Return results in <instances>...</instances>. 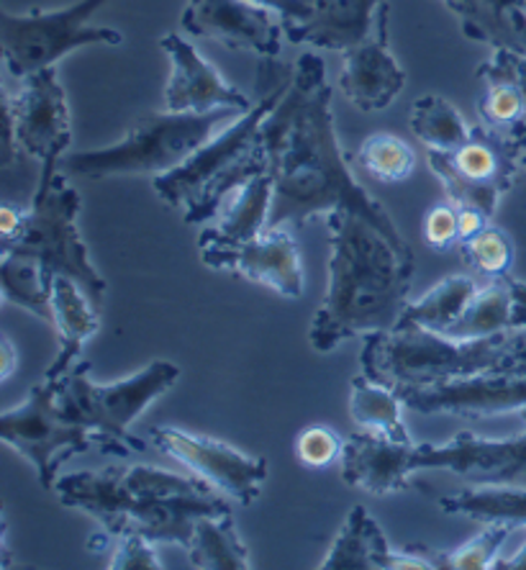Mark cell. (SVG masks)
I'll list each match as a JSON object with an SVG mask.
<instances>
[{"instance_id": "b9f144b4", "label": "cell", "mask_w": 526, "mask_h": 570, "mask_svg": "<svg viewBox=\"0 0 526 570\" xmlns=\"http://www.w3.org/2000/svg\"><path fill=\"white\" fill-rule=\"evenodd\" d=\"M252 3L278 11L282 16V27L304 19V6H300V0H252Z\"/></svg>"}, {"instance_id": "f6af8a7d", "label": "cell", "mask_w": 526, "mask_h": 570, "mask_svg": "<svg viewBox=\"0 0 526 570\" xmlns=\"http://www.w3.org/2000/svg\"><path fill=\"white\" fill-rule=\"evenodd\" d=\"M508 139H512V145H514L516 149H519V155H522L524 149H526V119L519 124V127H516V129L512 131V137H508Z\"/></svg>"}, {"instance_id": "bcb514c9", "label": "cell", "mask_w": 526, "mask_h": 570, "mask_svg": "<svg viewBox=\"0 0 526 570\" xmlns=\"http://www.w3.org/2000/svg\"><path fill=\"white\" fill-rule=\"evenodd\" d=\"M463 3H467V0H445V6H447V8H449V11H453V13H455V11H457V8H460Z\"/></svg>"}, {"instance_id": "484cf974", "label": "cell", "mask_w": 526, "mask_h": 570, "mask_svg": "<svg viewBox=\"0 0 526 570\" xmlns=\"http://www.w3.org/2000/svg\"><path fill=\"white\" fill-rule=\"evenodd\" d=\"M272 208V175L262 173L245 183L224 204L214 226L200 232L198 242H247L267 232Z\"/></svg>"}, {"instance_id": "60d3db41", "label": "cell", "mask_w": 526, "mask_h": 570, "mask_svg": "<svg viewBox=\"0 0 526 570\" xmlns=\"http://www.w3.org/2000/svg\"><path fill=\"white\" fill-rule=\"evenodd\" d=\"M457 219H460V242L473 239L475 234H480L486 226L490 224V216L486 212H480V208H473V206H457Z\"/></svg>"}, {"instance_id": "ab89813d", "label": "cell", "mask_w": 526, "mask_h": 570, "mask_svg": "<svg viewBox=\"0 0 526 570\" xmlns=\"http://www.w3.org/2000/svg\"><path fill=\"white\" fill-rule=\"evenodd\" d=\"M29 208H19L13 204L0 206V247L13 245L21 237L23 224H27Z\"/></svg>"}, {"instance_id": "cb8c5ba5", "label": "cell", "mask_w": 526, "mask_h": 570, "mask_svg": "<svg viewBox=\"0 0 526 570\" xmlns=\"http://www.w3.org/2000/svg\"><path fill=\"white\" fill-rule=\"evenodd\" d=\"M52 312H54V332L60 337V350L52 365L47 367V379H62L70 367L78 363L82 345L93 337L100 326L98 308L90 304L86 291L72 278H54L52 285Z\"/></svg>"}, {"instance_id": "30bf717a", "label": "cell", "mask_w": 526, "mask_h": 570, "mask_svg": "<svg viewBox=\"0 0 526 570\" xmlns=\"http://www.w3.org/2000/svg\"><path fill=\"white\" fill-rule=\"evenodd\" d=\"M64 379V375H62ZM62 379L33 385L23 404L0 416V440L29 460L44 491H54L57 471L75 452H86L96 442L88 426L72 422L60 406Z\"/></svg>"}, {"instance_id": "44dd1931", "label": "cell", "mask_w": 526, "mask_h": 570, "mask_svg": "<svg viewBox=\"0 0 526 570\" xmlns=\"http://www.w3.org/2000/svg\"><path fill=\"white\" fill-rule=\"evenodd\" d=\"M383 3L386 0H300L304 19L288 23V39L347 52L370 37Z\"/></svg>"}, {"instance_id": "c3c4849f", "label": "cell", "mask_w": 526, "mask_h": 570, "mask_svg": "<svg viewBox=\"0 0 526 570\" xmlns=\"http://www.w3.org/2000/svg\"><path fill=\"white\" fill-rule=\"evenodd\" d=\"M519 6H522V11L526 13V0H519Z\"/></svg>"}, {"instance_id": "f35d334b", "label": "cell", "mask_w": 526, "mask_h": 570, "mask_svg": "<svg viewBox=\"0 0 526 570\" xmlns=\"http://www.w3.org/2000/svg\"><path fill=\"white\" fill-rule=\"evenodd\" d=\"M111 570H162L155 552V542L147 540L145 534H123L119 538V548H116L111 563Z\"/></svg>"}, {"instance_id": "8d00e7d4", "label": "cell", "mask_w": 526, "mask_h": 570, "mask_svg": "<svg viewBox=\"0 0 526 570\" xmlns=\"http://www.w3.org/2000/svg\"><path fill=\"white\" fill-rule=\"evenodd\" d=\"M341 450H345V442L329 426H308L298 434L296 440V455L304 465L308 468H327L334 460L341 458Z\"/></svg>"}, {"instance_id": "ba28073f", "label": "cell", "mask_w": 526, "mask_h": 570, "mask_svg": "<svg viewBox=\"0 0 526 570\" xmlns=\"http://www.w3.org/2000/svg\"><path fill=\"white\" fill-rule=\"evenodd\" d=\"M80 206V193L67 183L62 170L52 178H39L21 237L13 245L3 247V253L37 259L44 278L52 285L60 275L72 278L86 291L90 304L100 312L106 296V281L96 271V265L90 263L86 242H82L78 226H75Z\"/></svg>"}, {"instance_id": "74e56055", "label": "cell", "mask_w": 526, "mask_h": 570, "mask_svg": "<svg viewBox=\"0 0 526 570\" xmlns=\"http://www.w3.org/2000/svg\"><path fill=\"white\" fill-rule=\"evenodd\" d=\"M457 206L453 200L434 206L424 216V242L427 247L445 253L453 245H460V219H457Z\"/></svg>"}, {"instance_id": "83f0119b", "label": "cell", "mask_w": 526, "mask_h": 570, "mask_svg": "<svg viewBox=\"0 0 526 570\" xmlns=\"http://www.w3.org/2000/svg\"><path fill=\"white\" fill-rule=\"evenodd\" d=\"M439 507L447 514H465L483 524H512L514 530L526 527V489L522 485L473 483L470 489L445 493Z\"/></svg>"}, {"instance_id": "4316f807", "label": "cell", "mask_w": 526, "mask_h": 570, "mask_svg": "<svg viewBox=\"0 0 526 570\" xmlns=\"http://www.w3.org/2000/svg\"><path fill=\"white\" fill-rule=\"evenodd\" d=\"M455 13L467 39L526 55V13L519 0H467Z\"/></svg>"}, {"instance_id": "7dc6e473", "label": "cell", "mask_w": 526, "mask_h": 570, "mask_svg": "<svg viewBox=\"0 0 526 570\" xmlns=\"http://www.w3.org/2000/svg\"><path fill=\"white\" fill-rule=\"evenodd\" d=\"M519 167H522V170L526 173V149H524V153L519 155Z\"/></svg>"}, {"instance_id": "277c9868", "label": "cell", "mask_w": 526, "mask_h": 570, "mask_svg": "<svg viewBox=\"0 0 526 570\" xmlns=\"http://www.w3.org/2000/svg\"><path fill=\"white\" fill-rule=\"evenodd\" d=\"M294 72L262 57L257 90L260 98L247 114L208 139L198 153L175 170L157 175L152 186L167 206L180 208L188 224H206L219 216L224 204L255 175L270 173L272 147L265 119L286 96Z\"/></svg>"}, {"instance_id": "7a4b0ae2", "label": "cell", "mask_w": 526, "mask_h": 570, "mask_svg": "<svg viewBox=\"0 0 526 570\" xmlns=\"http://www.w3.org/2000/svg\"><path fill=\"white\" fill-rule=\"evenodd\" d=\"M327 226L329 288L308 330L311 347L324 355L353 337L396 330L414 281V257L363 216L334 212Z\"/></svg>"}, {"instance_id": "52a82bcc", "label": "cell", "mask_w": 526, "mask_h": 570, "mask_svg": "<svg viewBox=\"0 0 526 570\" xmlns=\"http://www.w3.org/2000/svg\"><path fill=\"white\" fill-rule=\"evenodd\" d=\"M178 379V365L170 360H155L127 381L100 385L90 379L88 360H78L62 379L60 406L72 422L93 432L100 452L127 458L129 452L147 450V442L131 432V424L165 396Z\"/></svg>"}, {"instance_id": "4dcf8cb0", "label": "cell", "mask_w": 526, "mask_h": 570, "mask_svg": "<svg viewBox=\"0 0 526 570\" xmlns=\"http://www.w3.org/2000/svg\"><path fill=\"white\" fill-rule=\"evenodd\" d=\"M404 399L394 389L378 381L357 375L349 385V414L367 432H378L383 438L411 444V434L406 430L404 414H400Z\"/></svg>"}, {"instance_id": "d6986e66", "label": "cell", "mask_w": 526, "mask_h": 570, "mask_svg": "<svg viewBox=\"0 0 526 570\" xmlns=\"http://www.w3.org/2000/svg\"><path fill=\"white\" fill-rule=\"evenodd\" d=\"M160 47L172 62L170 80L165 88V106L175 114H208L216 108H239L249 111L255 104L221 78L216 67L198 55L180 33H167Z\"/></svg>"}, {"instance_id": "7402d4cb", "label": "cell", "mask_w": 526, "mask_h": 570, "mask_svg": "<svg viewBox=\"0 0 526 570\" xmlns=\"http://www.w3.org/2000/svg\"><path fill=\"white\" fill-rule=\"evenodd\" d=\"M483 82L478 119L486 129L512 137L526 119V55L514 49H494V57L475 72Z\"/></svg>"}, {"instance_id": "6da1fadb", "label": "cell", "mask_w": 526, "mask_h": 570, "mask_svg": "<svg viewBox=\"0 0 526 570\" xmlns=\"http://www.w3.org/2000/svg\"><path fill=\"white\" fill-rule=\"evenodd\" d=\"M272 147V208L267 229H294L316 216L353 212L414 257L390 214L367 193L341 153L331 114V88L319 55L298 57L286 96L265 119Z\"/></svg>"}, {"instance_id": "ac0fdd59", "label": "cell", "mask_w": 526, "mask_h": 570, "mask_svg": "<svg viewBox=\"0 0 526 570\" xmlns=\"http://www.w3.org/2000/svg\"><path fill=\"white\" fill-rule=\"evenodd\" d=\"M390 3L380 6L375 29L360 45L345 52V65L339 75V90L345 100L365 114L383 111L400 96L406 86V72L394 55L388 41Z\"/></svg>"}, {"instance_id": "7bdbcfd3", "label": "cell", "mask_w": 526, "mask_h": 570, "mask_svg": "<svg viewBox=\"0 0 526 570\" xmlns=\"http://www.w3.org/2000/svg\"><path fill=\"white\" fill-rule=\"evenodd\" d=\"M16 367H19V352H16L11 337L3 334V337H0V379L3 381L11 379Z\"/></svg>"}, {"instance_id": "ffe728a7", "label": "cell", "mask_w": 526, "mask_h": 570, "mask_svg": "<svg viewBox=\"0 0 526 570\" xmlns=\"http://www.w3.org/2000/svg\"><path fill=\"white\" fill-rule=\"evenodd\" d=\"M414 444L383 438L378 432H355L341 450L345 483L375 497H394L411 489Z\"/></svg>"}, {"instance_id": "5b68a950", "label": "cell", "mask_w": 526, "mask_h": 570, "mask_svg": "<svg viewBox=\"0 0 526 570\" xmlns=\"http://www.w3.org/2000/svg\"><path fill=\"white\" fill-rule=\"evenodd\" d=\"M367 379L388 389L473 379V375H524L526 330L483 337H447L421 326L367 334L360 352Z\"/></svg>"}, {"instance_id": "1f68e13d", "label": "cell", "mask_w": 526, "mask_h": 570, "mask_svg": "<svg viewBox=\"0 0 526 570\" xmlns=\"http://www.w3.org/2000/svg\"><path fill=\"white\" fill-rule=\"evenodd\" d=\"M0 283H3L6 306H21L44 324H54L52 283L44 278L37 259L3 253V259H0Z\"/></svg>"}, {"instance_id": "7c38bea8", "label": "cell", "mask_w": 526, "mask_h": 570, "mask_svg": "<svg viewBox=\"0 0 526 570\" xmlns=\"http://www.w3.org/2000/svg\"><path fill=\"white\" fill-rule=\"evenodd\" d=\"M429 167L455 206H473L494 216L519 170V149L504 134L478 124L455 153H429Z\"/></svg>"}, {"instance_id": "603a6c76", "label": "cell", "mask_w": 526, "mask_h": 570, "mask_svg": "<svg viewBox=\"0 0 526 570\" xmlns=\"http://www.w3.org/2000/svg\"><path fill=\"white\" fill-rule=\"evenodd\" d=\"M512 330H526V283L512 275L483 278L473 304L445 332L447 337H483Z\"/></svg>"}, {"instance_id": "836d02e7", "label": "cell", "mask_w": 526, "mask_h": 570, "mask_svg": "<svg viewBox=\"0 0 526 570\" xmlns=\"http://www.w3.org/2000/svg\"><path fill=\"white\" fill-rule=\"evenodd\" d=\"M357 165L380 183H404L416 170V153L394 134H373L357 153Z\"/></svg>"}, {"instance_id": "f1b7e54d", "label": "cell", "mask_w": 526, "mask_h": 570, "mask_svg": "<svg viewBox=\"0 0 526 570\" xmlns=\"http://www.w3.org/2000/svg\"><path fill=\"white\" fill-rule=\"evenodd\" d=\"M478 288L480 281H475L473 275H447L437 285H431L419 301L406 304L396 330L421 326V330L445 334L467 312Z\"/></svg>"}, {"instance_id": "9c48e42d", "label": "cell", "mask_w": 526, "mask_h": 570, "mask_svg": "<svg viewBox=\"0 0 526 570\" xmlns=\"http://www.w3.org/2000/svg\"><path fill=\"white\" fill-rule=\"evenodd\" d=\"M108 0H80L64 11H31L23 16L0 13V45L8 72L27 78L57 62L80 47H119L123 33L108 27H90V16Z\"/></svg>"}, {"instance_id": "f546056e", "label": "cell", "mask_w": 526, "mask_h": 570, "mask_svg": "<svg viewBox=\"0 0 526 570\" xmlns=\"http://www.w3.org/2000/svg\"><path fill=\"white\" fill-rule=\"evenodd\" d=\"M188 560L200 570H249V550L231 514L200 517L188 544Z\"/></svg>"}, {"instance_id": "d590c367", "label": "cell", "mask_w": 526, "mask_h": 570, "mask_svg": "<svg viewBox=\"0 0 526 570\" xmlns=\"http://www.w3.org/2000/svg\"><path fill=\"white\" fill-rule=\"evenodd\" d=\"M514 532L512 524L490 522L483 527L480 534L467 540L453 552H437L439 568L447 570H488L498 560V550L504 548L508 534Z\"/></svg>"}, {"instance_id": "4fadbf2b", "label": "cell", "mask_w": 526, "mask_h": 570, "mask_svg": "<svg viewBox=\"0 0 526 570\" xmlns=\"http://www.w3.org/2000/svg\"><path fill=\"white\" fill-rule=\"evenodd\" d=\"M149 438L157 450L165 452L188 468L190 473L204 478L224 497H231L241 507H252L265 489L267 460L247 455L231 444L198 438V434L182 432L178 426H152Z\"/></svg>"}, {"instance_id": "d6a6232c", "label": "cell", "mask_w": 526, "mask_h": 570, "mask_svg": "<svg viewBox=\"0 0 526 570\" xmlns=\"http://www.w3.org/2000/svg\"><path fill=\"white\" fill-rule=\"evenodd\" d=\"M408 121L427 153H455L473 131L465 116L441 96H421L411 106Z\"/></svg>"}, {"instance_id": "d4e9b609", "label": "cell", "mask_w": 526, "mask_h": 570, "mask_svg": "<svg viewBox=\"0 0 526 570\" xmlns=\"http://www.w3.org/2000/svg\"><path fill=\"white\" fill-rule=\"evenodd\" d=\"M390 550L386 532L363 504L353 507L345 524L334 538L321 570H390Z\"/></svg>"}, {"instance_id": "3957f363", "label": "cell", "mask_w": 526, "mask_h": 570, "mask_svg": "<svg viewBox=\"0 0 526 570\" xmlns=\"http://www.w3.org/2000/svg\"><path fill=\"white\" fill-rule=\"evenodd\" d=\"M64 507L90 514L108 538L145 534L155 544L188 548L200 517L231 514L229 501L204 478L167 473L152 465H111L57 478Z\"/></svg>"}, {"instance_id": "8fae6325", "label": "cell", "mask_w": 526, "mask_h": 570, "mask_svg": "<svg viewBox=\"0 0 526 570\" xmlns=\"http://www.w3.org/2000/svg\"><path fill=\"white\" fill-rule=\"evenodd\" d=\"M6 108V153L3 165L11 167L16 153L39 159V178H52L62 170V159L72 141L70 106L57 80L54 67L21 78L16 94H3Z\"/></svg>"}, {"instance_id": "e0dca14e", "label": "cell", "mask_w": 526, "mask_h": 570, "mask_svg": "<svg viewBox=\"0 0 526 570\" xmlns=\"http://www.w3.org/2000/svg\"><path fill=\"white\" fill-rule=\"evenodd\" d=\"M180 23L190 37L216 39L267 60L280 52L282 16L252 0H190Z\"/></svg>"}, {"instance_id": "8992f818", "label": "cell", "mask_w": 526, "mask_h": 570, "mask_svg": "<svg viewBox=\"0 0 526 570\" xmlns=\"http://www.w3.org/2000/svg\"><path fill=\"white\" fill-rule=\"evenodd\" d=\"M239 108H216L208 114L145 111L119 145L62 159V170L82 178H121V175H165L193 157L208 139L237 121Z\"/></svg>"}, {"instance_id": "e575fe53", "label": "cell", "mask_w": 526, "mask_h": 570, "mask_svg": "<svg viewBox=\"0 0 526 570\" xmlns=\"http://www.w3.org/2000/svg\"><path fill=\"white\" fill-rule=\"evenodd\" d=\"M460 253L465 265L473 273H478L480 278H496V275H506L512 271L514 263V245L506 237V232H500L498 226L488 224L480 234H475L473 239L460 242Z\"/></svg>"}, {"instance_id": "9a60e30c", "label": "cell", "mask_w": 526, "mask_h": 570, "mask_svg": "<svg viewBox=\"0 0 526 570\" xmlns=\"http://www.w3.org/2000/svg\"><path fill=\"white\" fill-rule=\"evenodd\" d=\"M200 259L214 271L278 291L282 298H300L306 288L304 263L290 229H267L247 242H198Z\"/></svg>"}, {"instance_id": "ee69618b", "label": "cell", "mask_w": 526, "mask_h": 570, "mask_svg": "<svg viewBox=\"0 0 526 570\" xmlns=\"http://www.w3.org/2000/svg\"><path fill=\"white\" fill-rule=\"evenodd\" d=\"M494 568L496 570H526V542L522 544L519 550L514 552L512 558H506V560L498 558L496 563H494Z\"/></svg>"}, {"instance_id": "2e32d148", "label": "cell", "mask_w": 526, "mask_h": 570, "mask_svg": "<svg viewBox=\"0 0 526 570\" xmlns=\"http://www.w3.org/2000/svg\"><path fill=\"white\" fill-rule=\"evenodd\" d=\"M396 393L404 399V406L419 414L486 419L526 409L524 375H473V379L404 385Z\"/></svg>"}, {"instance_id": "5bb4252c", "label": "cell", "mask_w": 526, "mask_h": 570, "mask_svg": "<svg viewBox=\"0 0 526 570\" xmlns=\"http://www.w3.org/2000/svg\"><path fill=\"white\" fill-rule=\"evenodd\" d=\"M526 419V409H524ZM414 473L449 471L475 483L522 485L526 489V430L516 438L488 440L460 432L445 444H414Z\"/></svg>"}]
</instances>
